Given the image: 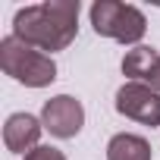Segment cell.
<instances>
[{
	"label": "cell",
	"instance_id": "6",
	"mask_svg": "<svg viewBox=\"0 0 160 160\" xmlns=\"http://www.w3.org/2000/svg\"><path fill=\"white\" fill-rule=\"evenodd\" d=\"M41 119H35L32 113H13L3 126V144L13 154H28L32 148H38L41 141Z\"/></svg>",
	"mask_w": 160,
	"mask_h": 160
},
{
	"label": "cell",
	"instance_id": "8",
	"mask_svg": "<svg viewBox=\"0 0 160 160\" xmlns=\"http://www.w3.org/2000/svg\"><path fill=\"white\" fill-rule=\"evenodd\" d=\"M154 60H157V50L138 44V47H132L122 57V75L129 78V82H144L148 72H151V66H154Z\"/></svg>",
	"mask_w": 160,
	"mask_h": 160
},
{
	"label": "cell",
	"instance_id": "10",
	"mask_svg": "<svg viewBox=\"0 0 160 160\" xmlns=\"http://www.w3.org/2000/svg\"><path fill=\"white\" fill-rule=\"evenodd\" d=\"M141 85H148V88H154L160 94V53H157V60H154V66H151V72H148V78Z\"/></svg>",
	"mask_w": 160,
	"mask_h": 160
},
{
	"label": "cell",
	"instance_id": "9",
	"mask_svg": "<svg viewBox=\"0 0 160 160\" xmlns=\"http://www.w3.org/2000/svg\"><path fill=\"white\" fill-rule=\"evenodd\" d=\"M25 160H66V154L60 148H50V144H38L25 154Z\"/></svg>",
	"mask_w": 160,
	"mask_h": 160
},
{
	"label": "cell",
	"instance_id": "7",
	"mask_svg": "<svg viewBox=\"0 0 160 160\" xmlns=\"http://www.w3.org/2000/svg\"><path fill=\"white\" fill-rule=\"evenodd\" d=\"M107 160H151V144L141 135L119 132L107 144Z\"/></svg>",
	"mask_w": 160,
	"mask_h": 160
},
{
	"label": "cell",
	"instance_id": "5",
	"mask_svg": "<svg viewBox=\"0 0 160 160\" xmlns=\"http://www.w3.org/2000/svg\"><path fill=\"white\" fill-rule=\"evenodd\" d=\"M116 113L154 129L160 126V94L141 82H126L116 91Z\"/></svg>",
	"mask_w": 160,
	"mask_h": 160
},
{
	"label": "cell",
	"instance_id": "3",
	"mask_svg": "<svg viewBox=\"0 0 160 160\" xmlns=\"http://www.w3.org/2000/svg\"><path fill=\"white\" fill-rule=\"evenodd\" d=\"M91 25L101 38H113L119 44H135L148 32V19L138 7L119 0H94L91 3Z\"/></svg>",
	"mask_w": 160,
	"mask_h": 160
},
{
	"label": "cell",
	"instance_id": "4",
	"mask_svg": "<svg viewBox=\"0 0 160 160\" xmlns=\"http://www.w3.org/2000/svg\"><path fill=\"white\" fill-rule=\"evenodd\" d=\"M41 126L53 138H75L85 126V107L72 94H57L41 107Z\"/></svg>",
	"mask_w": 160,
	"mask_h": 160
},
{
	"label": "cell",
	"instance_id": "1",
	"mask_svg": "<svg viewBox=\"0 0 160 160\" xmlns=\"http://www.w3.org/2000/svg\"><path fill=\"white\" fill-rule=\"evenodd\" d=\"M13 35L35 50H66L78 35V0H47L13 16Z\"/></svg>",
	"mask_w": 160,
	"mask_h": 160
},
{
	"label": "cell",
	"instance_id": "2",
	"mask_svg": "<svg viewBox=\"0 0 160 160\" xmlns=\"http://www.w3.org/2000/svg\"><path fill=\"white\" fill-rule=\"evenodd\" d=\"M0 69L25 88H44L57 78V63L47 53L19 41L16 35H7L0 41Z\"/></svg>",
	"mask_w": 160,
	"mask_h": 160
}]
</instances>
